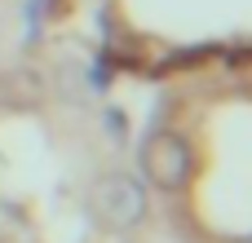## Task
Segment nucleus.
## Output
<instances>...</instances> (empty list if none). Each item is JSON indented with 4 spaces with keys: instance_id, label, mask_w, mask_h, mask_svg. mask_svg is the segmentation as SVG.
<instances>
[{
    "instance_id": "nucleus-1",
    "label": "nucleus",
    "mask_w": 252,
    "mask_h": 243,
    "mask_svg": "<svg viewBox=\"0 0 252 243\" xmlns=\"http://www.w3.org/2000/svg\"><path fill=\"white\" fill-rule=\"evenodd\" d=\"M190 164H195L190 146L177 133H151L146 146H142V168L155 182V190H164V195H177L190 182Z\"/></svg>"
},
{
    "instance_id": "nucleus-3",
    "label": "nucleus",
    "mask_w": 252,
    "mask_h": 243,
    "mask_svg": "<svg viewBox=\"0 0 252 243\" xmlns=\"http://www.w3.org/2000/svg\"><path fill=\"white\" fill-rule=\"evenodd\" d=\"M0 84H4V102H9V106H35V102L44 97V84H40V75H35V71H27V66L9 71Z\"/></svg>"
},
{
    "instance_id": "nucleus-2",
    "label": "nucleus",
    "mask_w": 252,
    "mask_h": 243,
    "mask_svg": "<svg viewBox=\"0 0 252 243\" xmlns=\"http://www.w3.org/2000/svg\"><path fill=\"white\" fill-rule=\"evenodd\" d=\"M93 208H97V217H102L111 230H133V226L146 217V195H142V186H137L133 177L111 173V177H102V182L93 186Z\"/></svg>"
}]
</instances>
